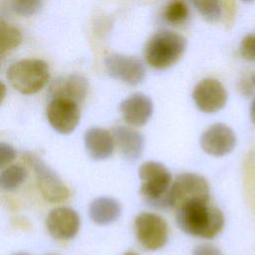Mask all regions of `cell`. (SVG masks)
<instances>
[{
	"instance_id": "obj_1",
	"label": "cell",
	"mask_w": 255,
	"mask_h": 255,
	"mask_svg": "<svg viewBox=\"0 0 255 255\" xmlns=\"http://www.w3.org/2000/svg\"><path fill=\"white\" fill-rule=\"evenodd\" d=\"M176 223L189 235L211 239L221 232L224 216L210 200L198 201L176 209Z\"/></svg>"
},
{
	"instance_id": "obj_2",
	"label": "cell",
	"mask_w": 255,
	"mask_h": 255,
	"mask_svg": "<svg viewBox=\"0 0 255 255\" xmlns=\"http://www.w3.org/2000/svg\"><path fill=\"white\" fill-rule=\"evenodd\" d=\"M141 180L140 194L150 206L158 209L170 208L169 192L172 184L167 168L156 161H146L138 169Z\"/></svg>"
},
{
	"instance_id": "obj_3",
	"label": "cell",
	"mask_w": 255,
	"mask_h": 255,
	"mask_svg": "<svg viewBox=\"0 0 255 255\" xmlns=\"http://www.w3.org/2000/svg\"><path fill=\"white\" fill-rule=\"evenodd\" d=\"M186 48V40L181 35L161 30L153 34L144 47L147 64L155 69H166L174 65Z\"/></svg>"
},
{
	"instance_id": "obj_4",
	"label": "cell",
	"mask_w": 255,
	"mask_h": 255,
	"mask_svg": "<svg viewBox=\"0 0 255 255\" xmlns=\"http://www.w3.org/2000/svg\"><path fill=\"white\" fill-rule=\"evenodd\" d=\"M7 78L10 84L22 94L30 95L39 92L49 80V67L39 59H25L13 64Z\"/></svg>"
},
{
	"instance_id": "obj_5",
	"label": "cell",
	"mask_w": 255,
	"mask_h": 255,
	"mask_svg": "<svg viewBox=\"0 0 255 255\" xmlns=\"http://www.w3.org/2000/svg\"><path fill=\"white\" fill-rule=\"evenodd\" d=\"M210 200V188L207 180L199 174L182 173L172 181L169 192V205L178 209L186 204Z\"/></svg>"
},
{
	"instance_id": "obj_6",
	"label": "cell",
	"mask_w": 255,
	"mask_h": 255,
	"mask_svg": "<svg viewBox=\"0 0 255 255\" xmlns=\"http://www.w3.org/2000/svg\"><path fill=\"white\" fill-rule=\"evenodd\" d=\"M135 234L138 242L147 250L162 248L168 239L167 224L162 217L151 212H142L134 220Z\"/></svg>"
},
{
	"instance_id": "obj_7",
	"label": "cell",
	"mask_w": 255,
	"mask_h": 255,
	"mask_svg": "<svg viewBox=\"0 0 255 255\" xmlns=\"http://www.w3.org/2000/svg\"><path fill=\"white\" fill-rule=\"evenodd\" d=\"M25 158L35 171L37 182L44 198L50 202H61L69 197V188L41 158L27 152Z\"/></svg>"
},
{
	"instance_id": "obj_8",
	"label": "cell",
	"mask_w": 255,
	"mask_h": 255,
	"mask_svg": "<svg viewBox=\"0 0 255 255\" xmlns=\"http://www.w3.org/2000/svg\"><path fill=\"white\" fill-rule=\"evenodd\" d=\"M105 67L110 76L129 86L139 84L145 76L142 62L133 56L111 54L105 59Z\"/></svg>"
},
{
	"instance_id": "obj_9",
	"label": "cell",
	"mask_w": 255,
	"mask_h": 255,
	"mask_svg": "<svg viewBox=\"0 0 255 255\" xmlns=\"http://www.w3.org/2000/svg\"><path fill=\"white\" fill-rule=\"evenodd\" d=\"M78 104L67 99H52L47 108V118L51 126L60 133L72 132L80 121Z\"/></svg>"
},
{
	"instance_id": "obj_10",
	"label": "cell",
	"mask_w": 255,
	"mask_h": 255,
	"mask_svg": "<svg viewBox=\"0 0 255 255\" xmlns=\"http://www.w3.org/2000/svg\"><path fill=\"white\" fill-rule=\"evenodd\" d=\"M197 108L204 113H215L221 110L227 101V93L223 85L215 79L200 81L192 92Z\"/></svg>"
},
{
	"instance_id": "obj_11",
	"label": "cell",
	"mask_w": 255,
	"mask_h": 255,
	"mask_svg": "<svg viewBox=\"0 0 255 255\" xmlns=\"http://www.w3.org/2000/svg\"><path fill=\"white\" fill-rule=\"evenodd\" d=\"M235 143V133L224 124H214L210 126L200 137L201 148L206 153L215 156L229 153L234 148Z\"/></svg>"
},
{
	"instance_id": "obj_12",
	"label": "cell",
	"mask_w": 255,
	"mask_h": 255,
	"mask_svg": "<svg viewBox=\"0 0 255 255\" xmlns=\"http://www.w3.org/2000/svg\"><path fill=\"white\" fill-rule=\"evenodd\" d=\"M46 226L53 237L57 239H70L79 231L80 217L71 208L58 207L48 214Z\"/></svg>"
},
{
	"instance_id": "obj_13",
	"label": "cell",
	"mask_w": 255,
	"mask_h": 255,
	"mask_svg": "<svg viewBox=\"0 0 255 255\" xmlns=\"http://www.w3.org/2000/svg\"><path fill=\"white\" fill-rule=\"evenodd\" d=\"M88 90V80L82 75L72 74L55 79L49 93L53 99H67L79 104L87 97Z\"/></svg>"
},
{
	"instance_id": "obj_14",
	"label": "cell",
	"mask_w": 255,
	"mask_h": 255,
	"mask_svg": "<svg viewBox=\"0 0 255 255\" xmlns=\"http://www.w3.org/2000/svg\"><path fill=\"white\" fill-rule=\"evenodd\" d=\"M120 110L124 120L130 126H143L150 118L153 110L151 100L141 93H135L125 99Z\"/></svg>"
},
{
	"instance_id": "obj_15",
	"label": "cell",
	"mask_w": 255,
	"mask_h": 255,
	"mask_svg": "<svg viewBox=\"0 0 255 255\" xmlns=\"http://www.w3.org/2000/svg\"><path fill=\"white\" fill-rule=\"evenodd\" d=\"M112 135L115 144L126 158L133 160L141 154L144 140L139 131L126 126H117L113 128Z\"/></svg>"
},
{
	"instance_id": "obj_16",
	"label": "cell",
	"mask_w": 255,
	"mask_h": 255,
	"mask_svg": "<svg viewBox=\"0 0 255 255\" xmlns=\"http://www.w3.org/2000/svg\"><path fill=\"white\" fill-rule=\"evenodd\" d=\"M85 145L91 157L94 159H105L112 155L115 142L110 131L92 128L85 134Z\"/></svg>"
},
{
	"instance_id": "obj_17",
	"label": "cell",
	"mask_w": 255,
	"mask_h": 255,
	"mask_svg": "<svg viewBox=\"0 0 255 255\" xmlns=\"http://www.w3.org/2000/svg\"><path fill=\"white\" fill-rule=\"evenodd\" d=\"M121 211V204L111 197H99L91 203L89 208L92 220L100 225L115 222L120 217Z\"/></svg>"
},
{
	"instance_id": "obj_18",
	"label": "cell",
	"mask_w": 255,
	"mask_h": 255,
	"mask_svg": "<svg viewBox=\"0 0 255 255\" xmlns=\"http://www.w3.org/2000/svg\"><path fill=\"white\" fill-rule=\"evenodd\" d=\"M22 40L20 30L0 18V55L15 49Z\"/></svg>"
},
{
	"instance_id": "obj_19",
	"label": "cell",
	"mask_w": 255,
	"mask_h": 255,
	"mask_svg": "<svg viewBox=\"0 0 255 255\" xmlns=\"http://www.w3.org/2000/svg\"><path fill=\"white\" fill-rule=\"evenodd\" d=\"M26 178V171L20 165L7 167L0 173V189L13 190L17 188Z\"/></svg>"
},
{
	"instance_id": "obj_20",
	"label": "cell",
	"mask_w": 255,
	"mask_h": 255,
	"mask_svg": "<svg viewBox=\"0 0 255 255\" xmlns=\"http://www.w3.org/2000/svg\"><path fill=\"white\" fill-rule=\"evenodd\" d=\"M163 16L169 24L179 26L185 23L188 19L189 9L188 6L182 1H172L166 5Z\"/></svg>"
},
{
	"instance_id": "obj_21",
	"label": "cell",
	"mask_w": 255,
	"mask_h": 255,
	"mask_svg": "<svg viewBox=\"0 0 255 255\" xmlns=\"http://www.w3.org/2000/svg\"><path fill=\"white\" fill-rule=\"evenodd\" d=\"M194 6L201 16L210 22H216L221 17V6L218 1H194Z\"/></svg>"
},
{
	"instance_id": "obj_22",
	"label": "cell",
	"mask_w": 255,
	"mask_h": 255,
	"mask_svg": "<svg viewBox=\"0 0 255 255\" xmlns=\"http://www.w3.org/2000/svg\"><path fill=\"white\" fill-rule=\"evenodd\" d=\"M42 3L40 1H13L11 9L22 16L32 15L40 10Z\"/></svg>"
},
{
	"instance_id": "obj_23",
	"label": "cell",
	"mask_w": 255,
	"mask_h": 255,
	"mask_svg": "<svg viewBox=\"0 0 255 255\" xmlns=\"http://www.w3.org/2000/svg\"><path fill=\"white\" fill-rule=\"evenodd\" d=\"M241 56L250 61H255V33L245 36L239 46Z\"/></svg>"
},
{
	"instance_id": "obj_24",
	"label": "cell",
	"mask_w": 255,
	"mask_h": 255,
	"mask_svg": "<svg viewBox=\"0 0 255 255\" xmlns=\"http://www.w3.org/2000/svg\"><path fill=\"white\" fill-rule=\"evenodd\" d=\"M16 155V150L13 146L6 142H0V168L10 163Z\"/></svg>"
},
{
	"instance_id": "obj_25",
	"label": "cell",
	"mask_w": 255,
	"mask_h": 255,
	"mask_svg": "<svg viewBox=\"0 0 255 255\" xmlns=\"http://www.w3.org/2000/svg\"><path fill=\"white\" fill-rule=\"evenodd\" d=\"M193 255H224L218 248L210 244H201L196 246L193 251Z\"/></svg>"
},
{
	"instance_id": "obj_26",
	"label": "cell",
	"mask_w": 255,
	"mask_h": 255,
	"mask_svg": "<svg viewBox=\"0 0 255 255\" xmlns=\"http://www.w3.org/2000/svg\"><path fill=\"white\" fill-rule=\"evenodd\" d=\"M6 95V87L3 83L0 82V104L3 102Z\"/></svg>"
},
{
	"instance_id": "obj_27",
	"label": "cell",
	"mask_w": 255,
	"mask_h": 255,
	"mask_svg": "<svg viewBox=\"0 0 255 255\" xmlns=\"http://www.w3.org/2000/svg\"><path fill=\"white\" fill-rule=\"evenodd\" d=\"M250 117H251L252 122L255 124V99L253 100L251 107H250Z\"/></svg>"
},
{
	"instance_id": "obj_28",
	"label": "cell",
	"mask_w": 255,
	"mask_h": 255,
	"mask_svg": "<svg viewBox=\"0 0 255 255\" xmlns=\"http://www.w3.org/2000/svg\"><path fill=\"white\" fill-rule=\"evenodd\" d=\"M124 255H137V254L135 252H133V251H128V252L125 253Z\"/></svg>"
},
{
	"instance_id": "obj_29",
	"label": "cell",
	"mask_w": 255,
	"mask_h": 255,
	"mask_svg": "<svg viewBox=\"0 0 255 255\" xmlns=\"http://www.w3.org/2000/svg\"><path fill=\"white\" fill-rule=\"evenodd\" d=\"M13 255H29V254H26V253H16V254H13Z\"/></svg>"
}]
</instances>
